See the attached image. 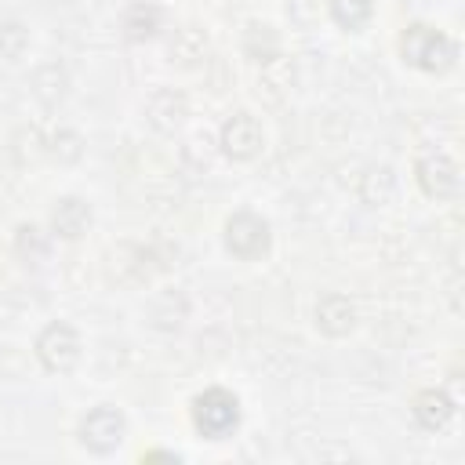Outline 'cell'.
I'll return each mask as SVG.
<instances>
[{
    "label": "cell",
    "instance_id": "cell-8",
    "mask_svg": "<svg viewBox=\"0 0 465 465\" xmlns=\"http://www.w3.org/2000/svg\"><path fill=\"white\" fill-rule=\"evenodd\" d=\"M411 414H414V421H418L421 429L436 432V429H443V425L450 421L454 400H450L443 389H421V392L414 396V403H411Z\"/></svg>",
    "mask_w": 465,
    "mask_h": 465
},
{
    "label": "cell",
    "instance_id": "cell-11",
    "mask_svg": "<svg viewBox=\"0 0 465 465\" xmlns=\"http://www.w3.org/2000/svg\"><path fill=\"white\" fill-rule=\"evenodd\" d=\"M327 11L341 29L360 33L374 15V0H327Z\"/></svg>",
    "mask_w": 465,
    "mask_h": 465
},
{
    "label": "cell",
    "instance_id": "cell-4",
    "mask_svg": "<svg viewBox=\"0 0 465 465\" xmlns=\"http://www.w3.org/2000/svg\"><path fill=\"white\" fill-rule=\"evenodd\" d=\"M36 356L47 371L65 374L80 363V334L69 323H47L36 338Z\"/></svg>",
    "mask_w": 465,
    "mask_h": 465
},
{
    "label": "cell",
    "instance_id": "cell-2",
    "mask_svg": "<svg viewBox=\"0 0 465 465\" xmlns=\"http://www.w3.org/2000/svg\"><path fill=\"white\" fill-rule=\"evenodd\" d=\"M193 425L207 440H225L240 425V400L229 389H207L193 400Z\"/></svg>",
    "mask_w": 465,
    "mask_h": 465
},
{
    "label": "cell",
    "instance_id": "cell-12",
    "mask_svg": "<svg viewBox=\"0 0 465 465\" xmlns=\"http://www.w3.org/2000/svg\"><path fill=\"white\" fill-rule=\"evenodd\" d=\"M124 29H127L131 40L153 36V33L160 29V11H156L153 4H134V7L127 11V18H124Z\"/></svg>",
    "mask_w": 465,
    "mask_h": 465
},
{
    "label": "cell",
    "instance_id": "cell-5",
    "mask_svg": "<svg viewBox=\"0 0 465 465\" xmlns=\"http://www.w3.org/2000/svg\"><path fill=\"white\" fill-rule=\"evenodd\" d=\"M124 429H127V421L116 407H94L80 418V443L91 447L94 454H109L120 447Z\"/></svg>",
    "mask_w": 465,
    "mask_h": 465
},
{
    "label": "cell",
    "instance_id": "cell-3",
    "mask_svg": "<svg viewBox=\"0 0 465 465\" xmlns=\"http://www.w3.org/2000/svg\"><path fill=\"white\" fill-rule=\"evenodd\" d=\"M269 243H272V232H269V222L251 214V211H240L225 222V247L229 254H236L240 262H258L269 254Z\"/></svg>",
    "mask_w": 465,
    "mask_h": 465
},
{
    "label": "cell",
    "instance_id": "cell-9",
    "mask_svg": "<svg viewBox=\"0 0 465 465\" xmlns=\"http://www.w3.org/2000/svg\"><path fill=\"white\" fill-rule=\"evenodd\" d=\"M87 225H91V207H87L80 196L58 200V207H54V214H51V229H54L58 236L76 240V236L87 232Z\"/></svg>",
    "mask_w": 465,
    "mask_h": 465
},
{
    "label": "cell",
    "instance_id": "cell-6",
    "mask_svg": "<svg viewBox=\"0 0 465 465\" xmlns=\"http://www.w3.org/2000/svg\"><path fill=\"white\" fill-rule=\"evenodd\" d=\"M458 163L447 156V153H425L421 160H418V185L429 193V196H436V200H447V196H454L458 193Z\"/></svg>",
    "mask_w": 465,
    "mask_h": 465
},
{
    "label": "cell",
    "instance_id": "cell-13",
    "mask_svg": "<svg viewBox=\"0 0 465 465\" xmlns=\"http://www.w3.org/2000/svg\"><path fill=\"white\" fill-rule=\"evenodd\" d=\"M145 461H153V458H163V461H182V454H174V450H149V454H142Z\"/></svg>",
    "mask_w": 465,
    "mask_h": 465
},
{
    "label": "cell",
    "instance_id": "cell-7",
    "mask_svg": "<svg viewBox=\"0 0 465 465\" xmlns=\"http://www.w3.org/2000/svg\"><path fill=\"white\" fill-rule=\"evenodd\" d=\"M222 149L232 160H254L262 153V127L251 113H236L225 127H222Z\"/></svg>",
    "mask_w": 465,
    "mask_h": 465
},
{
    "label": "cell",
    "instance_id": "cell-1",
    "mask_svg": "<svg viewBox=\"0 0 465 465\" xmlns=\"http://www.w3.org/2000/svg\"><path fill=\"white\" fill-rule=\"evenodd\" d=\"M400 58L421 73H443L454 65L458 58V47L447 33L425 25V22H414L400 33Z\"/></svg>",
    "mask_w": 465,
    "mask_h": 465
},
{
    "label": "cell",
    "instance_id": "cell-10",
    "mask_svg": "<svg viewBox=\"0 0 465 465\" xmlns=\"http://www.w3.org/2000/svg\"><path fill=\"white\" fill-rule=\"evenodd\" d=\"M316 323H320V331L341 338V334L352 331V323H356V309H352V302H349L345 294H327V298L316 305Z\"/></svg>",
    "mask_w": 465,
    "mask_h": 465
}]
</instances>
